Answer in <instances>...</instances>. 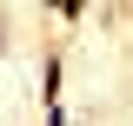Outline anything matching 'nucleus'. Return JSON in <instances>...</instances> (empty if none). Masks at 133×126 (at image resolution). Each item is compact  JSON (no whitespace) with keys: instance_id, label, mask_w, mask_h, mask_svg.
Returning a JSON list of instances; mask_svg holds the SVG:
<instances>
[{"instance_id":"f257e3e1","label":"nucleus","mask_w":133,"mask_h":126,"mask_svg":"<svg viewBox=\"0 0 133 126\" xmlns=\"http://www.w3.org/2000/svg\"><path fill=\"white\" fill-rule=\"evenodd\" d=\"M40 93H47V106H60V53H53L47 73H40Z\"/></svg>"},{"instance_id":"f03ea898","label":"nucleus","mask_w":133,"mask_h":126,"mask_svg":"<svg viewBox=\"0 0 133 126\" xmlns=\"http://www.w3.org/2000/svg\"><path fill=\"white\" fill-rule=\"evenodd\" d=\"M47 126H73V120H66V113H60V106H47Z\"/></svg>"}]
</instances>
